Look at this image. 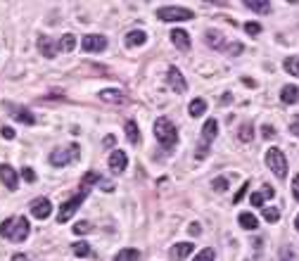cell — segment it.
<instances>
[{"mask_svg": "<svg viewBox=\"0 0 299 261\" xmlns=\"http://www.w3.org/2000/svg\"><path fill=\"white\" fill-rule=\"evenodd\" d=\"M29 231H31V226H29V221L24 216L7 219L0 223V237H7L12 242H24L29 237Z\"/></svg>", "mask_w": 299, "mask_h": 261, "instance_id": "cell-1", "label": "cell"}, {"mask_svg": "<svg viewBox=\"0 0 299 261\" xmlns=\"http://www.w3.org/2000/svg\"><path fill=\"white\" fill-rule=\"evenodd\" d=\"M154 138L162 143L164 147H174L178 143V131L176 126L171 124L166 116H159L157 121H154Z\"/></svg>", "mask_w": 299, "mask_h": 261, "instance_id": "cell-2", "label": "cell"}, {"mask_svg": "<svg viewBox=\"0 0 299 261\" xmlns=\"http://www.w3.org/2000/svg\"><path fill=\"white\" fill-rule=\"evenodd\" d=\"M79 154H81V147L76 145V143H71V145H60L57 150H53L50 154V164L53 166H67L71 162H76L79 159Z\"/></svg>", "mask_w": 299, "mask_h": 261, "instance_id": "cell-3", "label": "cell"}, {"mask_svg": "<svg viewBox=\"0 0 299 261\" xmlns=\"http://www.w3.org/2000/svg\"><path fill=\"white\" fill-rule=\"evenodd\" d=\"M266 164H269V169H271L278 178H285L287 176V159L278 147H271V150L266 152Z\"/></svg>", "mask_w": 299, "mask_h": 261, "instance_id": "cell-4", "label": "cell"}, {"mask_svg": "<svg viewBox=\"0 0 299 261\" xmlns=\"http://www.w3.org/2000/svg\"><path fill=\"white\" fill-rule=\"evenodd\" d=\"M157 17L162 22H185V19H192L195 12L188 10V7H176V5H166V7H159Z\"/></svg>", "mask_w": 299, "mask_h": 261, "instance_id": "cell-5", "label": "cell"}, {"mask_svg": "<svg viewBox=\"0 0 299 261\" xmlns=\"http://www.w3.org/2000/svg\"><path fill=\"white\" fill-rule=\"evenodd\" d=\"M83 200H86V195L83 193H76L74 197H69L67 202L60 206V211H57V223H67V221L79 211V206H81Z\"/></svg>", "mask_w": 299, "mask_h": 261, "instance_id": "cell-6", "label": "cell"}, {"mask_svg": "<svg viewBox=\"0 0 299 261\" xmlns=\"http://www.w3.org/2000/svg\"><path fill=\"white\" fill-rule=\"evenodd\" d=\"M81 48L86 53H102L107 48V38L102 33H88V36H83Z\"/></svg>", "mask_w": 299, "mask_h": 261, "instance_id": "cell-7", "label": "cell"}, {"mask_svg": "<svg viewBox=\"0 0 299 261\" xmlns=\"http://www.w3.org/2000/svg\"><path fill=\"white\" fill-rule=\"evenodd\" d=\"M166 83H169L176 93H185V90H188V81H185V76L180 74L178 67H169V71H166Z\"/></svg>", "mask_w": 299, "mask_h": 261, "instance_id": "cell-8", "label": "cell"}, {"mask_svg": "<svg viewBox=\"0 0 299 261\" xmlns=\"http://www.w3.org/2000/svg\"><path fill=\"white\" fill-rule=\"evenodd\" d=\"M31 214H33V219H48L50 214H53V202L48 200V197H38V200H33L31 202Z\"/></svg>", "mask_w": 299, "mask_h": 261, "instance_id": "cell-9", "label": "cell"}, {"mask_svg": "<svg viewBox=\"0 0 299 261\" xmlns=\"http://www.w3.org/2000/svg\"><path fill=\"white\" fill-rule=\"evenodd\" d=\"M0 180L7 190H17V185H19V176L10 164H0Z\"/></svg>", "mask_w": 299, "mask_h": 261, "instance_id": "cell-10", "label": "cell"}, {"mask_svg": "<svg viewBox=\"0 0 299 261\" xmlns=\"http://www.w3.org/2000/svg\"><path fill=\"white\" fill-rule=\"evenodd\" d=\"M126 164H128V157H126V152L114 150L112 154H109L107 166H109V171H112V174H123V171H126Z\"/></svg>", "mask_w": 299, "mask_h": 261, "instance_id": "cell-11", "label": "cell"}, {"mask_svg": "<svg viewBox=\"0 0 299 261\" xmlns=\"http://www.w3.org/2000/svg\"><path fill=\"white\" fill-rule=\"evenodd\" d=\"M10 116H12L14 121H19V124H24V126H36V116H33L27 107H10Z\"/></svg>", "mask_w": 299, "mask_h": 261, "instance_id": "cell-12", "label": "cell"}, {"mask_svg": "<svg viewBox=\"0 0 299 261\" xmlns=\"http://www.w3.org/2000/svg\"><path fill=\"white\" fill-rule=\"evenodd\" d=\"M192 254V242L188 240V242H178V245H174V247L169 249V257L174 261H183L185 257H190Z\"/></svg>", "mask_w": 299, "mask_h": 261, "instance_id": "cell-13", "label": "cell"}, {"mask_svg": "<svg viewBox=\"0 0 299 261\" xmlns=\"http://www.w3.org/2000/svg\"><path fill=\"white\" fill-rule=\"evenodd\" d=\"M171 41H174V45H176L178 50H190V36H188V31H183V29H174L171 31Z\"/></svg>", "mask_w": 299, "mask_h": 261, "instance_id": "cell-14", "label": "cell"}, {"mask_svg": "<svg viewBox=\"0 0 299 261\" xmlns=\"http://www.w3.org/2000/svg\"><path fill=\"white\" fill-rule=\"evenodd\" d=\"M271 197H273V188H271V185H264L259 193H252L249 202H252L254 206H261V209H264V202H266V200H271Z\"/></svg>", "mask_w": 299, "mask_h": 261, "instance_id": "cell-15", "label": "cell"}, {"mask_svg": "<svg viewBox=\"0 0 299 261\" xmlns=\"http://www.w3.org/2000/svg\"><path fill=\"white\" fill-rule=\"evenodd\" d=\"M216 133H218V121L216 119H207V124L202 126V143H211L214 138H216Z\"/></svg>", "mask_w": 299, "mask_h": 261, "instance_id": "cell-16", "label": "cell"}, {"mask_svg": "<svg viewBox=\"0 0 299 261\" xmlns=\"http://www.w3.org/2000/svg\"><path fill=\"white\" fill-rule=\"evenodd\" d=\"M297 100H299V88L297 86H283V88H280V102L295 105Z\"/></svg>", "mask_w": 299, "mask_h": 261, "instance_id": "cell-17", "label": "cell"}, {"mask_svg": "<svg viewBox=\"0 0 299 261\" xmlns=\"http://www.w3.org/2000/svg\"><path fill=\"white\" fill-rule=\"evenodd\" d=\"M145 41H148V33L136 29V31H128V36H126L123 43H126V48H138V45H143Z\"/></svg>", "mask_w": 299, "mask_h": 261, "instance_id": "cell-18", "label": "cell"}, {"mask_svg": "<svg viewBox=\"0 0 299 261\" xmlns=\"http://www.w3.org/2000/svg\"><path fill=\"white\" fill-rule=\"evenodd\" d=\"M38 50H41L43 57H48V59H53L57 55V50H55V43L50 41V36H41L38 38Z\"/></svg>", "mask_w": 299, "mask_h": 261, "instance_id": "cell-19", "label": "cell"}, {"mask_svg": "<svg viewBox=\"0 0 299 261\" xmlns=\"http://www.w3.org/2000/svg\"><path fill=\"white\" fill-rule=\"evenodd\" d=\"M100 100H102V102H114V105H119V102L126 100V95H123L119 88H107V90L100 93Z\"/></svg>", "mask_w": 299, "mask_h": 261, "instance_id": "cell-20", "label": "cell"}, {"mask_svg": "<svg viewBox=\"0 0 299 261\" xmlns=\"http://www.w3.org/2000/svg\"><path fill=\"white\" fill-rule=\"evenodd\" d=\"M100 174H95V171H88V174H83V178H81V190L79 193H83V195H88V190L95 185V183H100Z\"/></svg>", "mask_w": 299, "mask_h": 261, "instance_id": "cell-21", "label": "cell"}, {"mask_svg": "<svg viewBox=\"0 0 299 261\" xmlns=\"http://www.w3.org/2000/svg\"><path fill=\"white\" fill-rule=\"evenodd\" d=\"M123 131H126V138H128V143H131V145H140V131H138V124L133 121V119H131V121H126Z\"/></svg>", "mask_w": 299, "mask_h": 261, "instance_id": "cell-22", "label": "cell"}, {"mask_svg": "<svg viewBox=\"0 0 299 261\" xmlns=\"http://www.w3.org/2000/svg\"><path fill=\"white\" fill-rule=\"evenodd\" d=\"M204 41L209 48H214V50H223V36H221V31H207V36H204Z\"/></svg>", "mask_w": 299, "mask_h": 261, "instance_id": "cell-23", "label": "cell"}, {"mask_svg": "<svg viewBox=\"0 0 299 261\" xmlns=\"http://www.w3.org/2000/svg\"><path fill=\"white\" fill-rule=\"evenodd\" d=\"M245 7L247 10H254V12H261V14L271 12V2L269 0H245Z\"/></svg>", "mask_w": 299, "mask_h": 261, "instance_id": "cell-24", "label": "cell"}, {"mask_svg": "<svg viewBox=\"0 0 299 261\" xmlns=\"http://www.w3.org/2000/svg\"><path fill=\"white\" fill-rule=\"evenodd\" d=\"M238 223L242 226V228H247V231H257L259 228V221L254 214H249V211H242L240 216H238Z\"/></svg>", "mask_w": 299, "mask_h": 261, "instance_id": "cell-25", "label": "cell"}, {"mask_svg": "<svg viewBox=\"0 0 299 261\" xmlns=\"http://www.w3.org/2000/svg\"><path fill=\"white\" fill-rule=\"evenodd\" d=\"M188 110H190V116H202L204 112H207V100L204 97H195Z\"/></svg>", "mask_w": 299, "mask_h": 261, "instance_id": "cell-26", "label": "cell"}, {"mask_svg": "<svg viewBox=\"0 0 299 261\" xmlns=\"http://www.w3.org/2000/svg\"><path fill=\"white\" fill-rule=\"evenodd\" d=\"M76 48V36L74 33H64L62 38H60V50L62 53H71Z\"/></svg>", "mask_w": 299, "mask_h": 261, "instance_id": "cell-27", "label": "cell"}, {"mask_svg": "<svg viewBox=\"0 0 299 261\" xmlns=\"http://www.w3.org/2000/svg\"><path fill=\"white\" fill-rule=\"evenodd\" d=\"M138 259H140V252L138 249H121L112 261H138Z\"/></svg>", "mask_w": 299, "mask_h": 261, "instance_id": "cell-28", "label": "cell"}, {"mask_svg": "<svg viewBox=\"0 0 299 261\" xmlns=\"http://www.w3.org/2000/svg\"><path fill=\"white\" fill-rule=\"evenodd\" d=\"M71 252H74L76 257H88V254H90V245H88L86 240H79V242L71 245Z\"/></svg>", "mask_w": 299, "mask_h": 261, "instance_id": "cell-29", "label": "cell"}, {"mask_svg": "<svg viewBox=\"0 0 299 261\" xmlns=\"http://www.w3.org/2000/svg\"><path fill=\"white\" fill-rule=\"evenodd\" d=\"M261 214H264V219L271 221V223H275V221L280 219V209H278V206H264Z\"/></svg>", "mask_w": 299, "mask_h": 261, "instance_id": "cell-30", "label": "cell"}, {"mask_svg": "<svg viewBox=\"0 0 299 261\" xmlns=\"http://www.w3.org/2000/svg\"><path fill=\"white\" fill-rule=\"evenodd\" d=\"M283 67H285L287 74H292V76H299V57H287Z\"/></svg>", "mask_w": 299, "mask_h": 261, "instance_id": "cell-31", "label": "cell"}, {"mask_svg": "<svg viewBox=\"0 0 299 261\" xmlns=\"http://www.w3.org/2000/svg\"><path fill=\"white\" fill-rule=\"evenodd\" d=\"M238 138L242 140V143H252V138H254V128L249 124H245L240 131H238Z\"/></svg>", "mask_w": 299, "mask_h": 261, "instance_id": "cell-32", "label": "cell"}, {"mask_svg": "<svg viewBox=\"0 0 299 261\" xmlns=\"http://www.w3.org/2000/svg\"><path fill=\"white\" fill-rule=\"evenodd\" d=\"M90 231H93V223H90V221H79V223H74V233L76 235L90 233Z\"/></svg>", "mask_w": 299, "mask_h": 261, "instance_id": "cell-33", "label": "cell"}, {"mask_svg": "<svg viewBox=\"0 0 299 261\" xmlns=\"http://www.w3.org/2000/svg\"><path fill=\"white\" fill-rule=\"evenodd\" d=\"M211 188H214L216 193H226V190H228V178H221V176L214 178L211 180Z\"/></svg>", "mask_w": 299, "mask_h": 261, "instance_id": "cell-34", "label": "cell"}, {"mask_svg": "<svg viewBox=\"0 0 299 261\" xmlns=\"http://www.w3.org/2000/svg\"><path fill=\"white\" fill-rule=\"evenodd\" d=\"M214 257H216V254H214V249L207 247V249H202V252H200L192 261H214Z\"/></svg>", "mask_w": 299, "mask_h": 261, "instance_id": "cell-35", "label": "cell"}, {"mask_svg": "<svg viewBox=\"0 0 299 261\" xmlns=\"http://www.w3.org/2000/svg\"><path fill=\"white\" fill-rule=\"evenodd\" d=\"M22 178L27 180V183H36V171H33L31 166H24V169H22Z\"/></svg>", "mask_w": 299, "mask_h": 261, "instance_id": "cell-36", "label": "cell"}, {"mask_svg": "<svg viewBox=\"0 0 299 261\" xmlns=\"http://www.w3.org/2000/svg\"><path fill=\"white\" fill-rule=\"evenodd\" d=\"M245 31L249 33V36H259V33H261V24H257V22H247Z\"/></svg>", "mask_w": 299, "mask_h": 261, "instance_id": "cell-37", "label": "cell"}, {"mask_svg": "<svg viewBox=\"0 0 299 261\" xmlns=\"http://www.w3.org/2000/svg\"><path fill=\"white\" fill-rule=\"evenodd\" d=\"M249 190V183H242V188L238 190V195H235V200H233V204H240L242 202V197H245V193Z\"/></svg>", "mask_w": 299, "mask_h": 261, "instance_id": "cell-38", "label": "cell"}, {"mask_svg": "<svg viewBox=\"0 0 299 261\" xmlns=\"http://www.w3.org/2000/svg\"><path fill=\"white\" fill-rule=\"evenodd\" d=\"M207 154H209V145H207V143H202V145L197 147V152H195V157H197V159H204Z\"/></svg>", "mask_w": 299, "mask_h": 261, "instance_id": "cell-39", "label": "cell"}, {"mask_svg": "<svg viewBox=\"0 0 299 261\" xmlns=\"http://www.w3.org/2000/svg\"><path fill=\"white\" fill-rule=\"evenodd\" d=\"M292 195H295V200L299 202V174L292 178Z\"/></svg>", "mask_w": 299, "mask_h": 261, "instance_id": "cell-40", "label": "cell"}, {"mask_svg": "<svg viewBox=\"0 0 299 261\" xmlns=\"http://www.w3.org/2000/svg\"><path fill=\"white\" fill-rule=\"evenodd\" d=\"M100 190H105V193H112V190H114V183H112V180H100Z\"/></svg>", "mask_w": 299, "mask_h": 261, "instance_id": "cell-41", "label": "cell"}, {"mask_svg": "<svg viewBox=\"0 0 299 261\" xmlns=\"http://www.w3.org/2000/svg\"><path fill=\"white\" fill-rule=\"evenodd\" d=\"M261 136H264V138H273V136H275L273 126H261Z\"/></svg>", "mask_w": 299, "mask_h": 261, "instance_id": "cell-42", "label": "cell"}, {"mask_svg": "<svg viewBox=\"0 0 299 261\" xmlns=\"http://www.w3.org/2000/svg\"><path fill=\"white\" fill-rule=\"evenodd\" d=\"M0 133H2V138H7V140H12V138H14V128H10V126H5V128H2Z\"/></svg>", "mask_w": 299, "mask_h": 261, "instance_id": "cell-43", "label": "cell"}, {"mask_svg": "<svg viewBox=\"0 0 299 261\" xmlns=\"http://www.w3.org/2000/svg\"><path fill=\"white\" fill-rule=\"evenodd\" d=\"M242 50H245V48H242L240 43H233V45H231V50H228V53H231V55H240Z\"/></svg>", "mask_w": 299, "mask_h": 261, "instance_id": "cell-44", "label": "cell"}, {"mask_svg": "<svg viewBox=\"0 0 299 261\" xmlns=\"http://www.w3.org/2000/svg\"><path fill=\"white\" fill-rule=\"evenodd\" d=\"M102 143H105V147H112V145H117V138L109 133V136H105V140H102Z\"/></svg>", "mask_w": 299, "mask_h": 261, "instance_id": "cell-45", "label": "cell"}, {"mask_svg": "<svg viewBox=\"0 0 299 261\" xmlns=\"http://www.w3.org/2000/svg\"><path fill=\"white\" fill-rule=\"evenodd\" d=\"M290 133H292V136H299V121H292V126H290Z\"/></svg>", "mask_w": 299, "mask_h": 261, "instance_id": "cell-46", "label": "cell"}, {"mask_svg": "<svg viewBox=\"0 0 299 261\" xmlns=\"http://www.w3.org/2000/svg\"><path fill=\"white\" fill-rule=\"evenodd\" d=\"M283 261H292V252L290 249H283Z\"/></svg>", "mask_w": 299, "mask_h": 261, "instance_id": "cell-47", "label": "cell"}, {"mask_svg": "<svg viewBox=\"0 0 299 261\" xmlns=\"http://www.w3.org/2000/svg\"><path fill=\"white\" fill-rule=\"evenodd\" d=\"M12 261H29V257H27V254H14Z\"/></svg>", "mask_w": 299, "mask_h": 261, "instance_id": "cell-48", "label": "cell"}, {"mask_svg": "<svg viewBox=\"0 0 299 261\" xmlns=\"http://www.w3.org/2000/svg\"><path fill=\"white\" fill-rule=\"evenodd\" d=\"M190 233H192V235L200 233V226H197V223H192V226H190Z\"/></svg>", "mask_w": 299, "mask_h": 261, "instance_id": "cell-49", "label": "cell"}, {"mask_svg": "<svg viewBox=\"0 0 299 261\" xmlns=\"http://www.w3.org/2000/svg\"><path fill=\"white\" fill-rule=\"evenodd\" d=\"M295 228L299 231V214H297V219H295Z\"/></svg>", "mask_w": 299, "mask_h": 261, "instance_id": "cell-50", "label": "cell"}]
</instances>
